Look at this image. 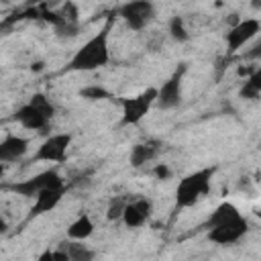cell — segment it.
Instances as JSON below:
<instances>
[{"mask_svg": "<svg viewBox=\"0 0 261 261\" xmlns=\"http://www.w3.org/2000/svg\"><path fill=\"white\" fill-rule=\"evenodd\" d=\"M184 73H186V65H179L167 77V82H163L161 88H157L155 106L159 110H171V108L179 106V102H181V80H184Z\"/></svg>", "mask_w": 261, "mask_h": 261, "instance_id": "5b68a950", "label": "cell"}, {"mask_svg": "<svg viewBox=\"0 0 261 261\" xmlns=\"http://www.w3.org/2000/svg\"><path fill=\"white\" fill-rule=\"evenodd\" d=\"M214 171H216V167H204V169H198V171L186 175L175 188V204H177V208L194 206L204 194H208Z\"/></svg>", "mask_w": 261, "mask_h": 261, "instance_id": "7a4b0ae2", "label": "cell"}, {"mask_svg": "<svg viewBox=\"0 0 261 261\" xmlns=\"http://www.w3.org/2000/svg\"><path fill=\"white\" fill-rule=\"evenodd\" d=\"M261 29V22L257 18H245L241 22H237L228 33H226V47H228V53H234L239 51L245 43H249L253 37H257Z\"/></svg>", "mask_w": 261, "mask_h": 261, "instance_id": "9c48e42d", "label": "cell"}, {"mask_svg": "<svg viewBox=\"0 0 261 261\" xmlns=\"http://www.w3.org/2000/svg\"><path fill=\"white\" fill-rule=\"evenodd\" d=\"M92 232H94V222H92V218H90L88 214L77 216V218L69 224V228H67L69 241H86Z\"/></svg>", "mask_w": 261, "mask_h": 261, "instance_id": "2e32d148", "label": "cell"}, {"mask_svg": "<svg viewBox=\"0 0 261 261\" xmlns=\"http://www.w3.org/2000/svg\"><path fill=\"white\" fill-rule=\"evenodd\" d=\"M108 33H110V24H106L100 33H96L92 39H88L82 45V49L75 51V55L67 63V69L69 71H94V69L104 67L110 61Z\"/></svg>", "mask_w": 261, "mask_h": 261, "instance_id": "6da1fadb", "label": "cell"}, {"mask_svg": "<svg viewBox=\"0 0 261 261\" xmlns=\"http://www.w3.org/2000/svg\"><path fill=\"white\" fill-rule=\"evenodd\" d=\"M169 33H171V37L175 39V41H179V43H184V41H188V29H186V22H184V18L181 16H173L171 20H169Z\"/></svg>", "mask_w": 261, "mask_h": 261, "instance_id": "ffe728a7", "label": "cell"}, {"mask_svg": "<svg viewBox=\"0 0 261 261\" xmlns=\"http://www.w3.org/2000/svg\"><path fill=\"white\" fill-rule=\"evenodd\" d=\"M2 175H4V165L0 163V177H2Z\"/></svg>", "mask_w": 261, "mask_h": 261, "instance_id": "484cf974", "label": "cell"}, {"mask_svg": "<svg viewBox=\"0 0 261 261\" xmlns=\"http://www.w3.org/2000/svg\"><path fill=\"white\" fill-rule=\"evenodd\" d=\"M151 212H153L151 200H147V198L133 200V202H128V204L124 206L122 222H124V226H128V228H139V226H143V224L149 220Z\"/></svg>", "mask_w": 261, "mask_h": 261, "instance_id": "30bf717a", "label": "cell"}, {"mask_svg": "<svg viewBox=\"0 0 261 261\" xmlns=\"http://www.w3.org/2000/svg\"><path fill=\"white\" fill-rule=\"evenodd\" d=\"M10 190L20 194V196H24V198H33L43 190H63V179L55 169H47V171L37 173L35 177H29L24 181L12 184Z\"/></svg>", "mask_w": 261, "mask_h": 261, "instance_id": "277c9868", "label": "cell"}, {"mask_svg": "<svg viewBox=\"0 0 261 261\" xmlns=\"http://www.w3.org/2000/svg\"><path fill=\"white\" fill-rule=\"evenodd\" d=\"M118 14L124 18L126 27L133 31H141L145 29L153 16H155V6L147 0H135V2H126L118 8Z\"/></svg>", "mask_w": 261, "mask_h": 261, "instance_id": "8992f818", "label": "cell"}, {"mask_svg": "<svg viewBox=\"0 0 261 261\" xmlns=\"http://www.w3.org/2000/svg\"><path fill=\"white\" fill-rule=\"evenodd\" d=\"M259 94H261V69H255V71L247 77L245 86L241 88V98L257 100V98H259Z\"/></svg>", "mask_w": 261, "mask_h": 261, "instance_id": "ac0fdd59", "label": "cell"}, {"mask_svg": "<svg viewBox=\"0 0 261 261\" xmlns=\"http://www.w3.org/2000/svg\"><path fill=\"white\" fill-rule=\"evenodd\" d=\"M80 96L86 100H106V98H110V92L104 90L102 86H86L80 90Z\"/></svg>", "mask_w": 261, "mask_h": 261, "instance_id": "44dd1931", "label": "cell"}, {"mask_svg": "<svg viewBox=\"0 0 261 261\" xmlns=\"http://www.w3.org/2000/svg\"><path fill=\"white\" fill-rule=\"evenodd\" d=\"M157 151L159 149H157L155 143H139V145H135L133 151H130V165L133 167H143L145 163L155 159Z\"/></svg>", "mask_w": 261, "mask_h": 261, "instance_id": "e0dca14e", "label": "cell"}, {"mask_svg": "<svg viewBox=\"0 0 261 261\" xmlns=\"http://www.w3.org/2000/svg\"><path fill=\"white\" fill-rule=\"evenodd\" d=\"M37 261H67V255L61 251V249H55V251H43L39 255Z\"/></svg>", "mask_w": 261, "mask_h": 261, "instance_id": "603a6c76", "label": "cell"}, {"mask_svg": "<svg viewBox=\"0 0 261 261\" xmlns=\"http://www.w3.org/2000/svg\"><path fill=\"white\" fill-rule=\"evenodd\" d=\"M4 230H6V222L0 218V232H4Z\"/></svg>", "mask_w": 261, "mask_h": 261, "instance_id": "d4e9b609", "label": "cell"}, {"mask_svg": "<svg viewBox=\"0 0 261 261\" xmlns=\"http://www.w3.org/2000/svg\"><path fill=\"white\" fill-rule=\"evenodd\" d=\"M61 196H63V190H43V192H39L35 196V206L31 208V216L53 210L61 202Z\"/></svg>", "mask_w": 261, "mask_h": 261, "instance_id": "4fadbf2b", "label": "cell"}, {"mask_svg": "<svg viewBox=\"0 0 261 261\" xmlns=\"http://www.w3.org/2000/svg\"><path fill=\"white\" fill-rule=\"evenodd\" d=\"M247 230H249L247 218L237 216V218H232L228 222H222V224L210 228L208 230V239L214 241V243H218V245H232V243L241 241L247 234Z\"/></svg>", "mask_w": 261, "mask_h": 261, "instance_id": "ba28073f", "label": "cell"}, {"mask_svg": "<svg viewBox=\"0 0 261 261\" xmlns=\"http://www.w3.org/2000/svg\"><path fill=\"white\" fill-rule=\"evenodd\" d=\"M153 173H155L159 179H169V175H171V169H169L165 163H159V165H155Z\"/></svg>", "mask_w": 261, "mask_h": 261, "instance_id": "cb8c5ba5", "label": "cell"}, {"mask_svg": "<svg viewBox=\"0 0 261 261\" xmlns=\"http://www.w3.org/2000/svg\"><path fill=\"white\" fill-rule=\"evenodd\" d=\"M29 104H31V106H35L39 112H43L49 120H51V116L55 114V106L49 102V98H47L45 94H33V98L29 100Z\"/></svg>", "mask_w": 261, "mask_h": 261, "instance_id": "d6986e66", "label": "cell"}, {"mask_svg": "<svg viewBox=\"0 0 261 261\" xmlns=\"http://www.w3.org/2000/svg\"><path fill=\"white\" fill-rule=\"evenodd\" d=\"M71 145V137L67 133H59V135H51L49 139H45L37 153H35V161H65L67 157V149Z\"/></svg>", "mask_w": 261, "mask_h": 261, "instance_id": "52a82bcc", "label": "cell"}, {"mask_svg": "<svg viewBox=\"0 0 261 261\" xmlns=\"http://www.w3.org/2000/svg\"><path fill=\"white\" fill-rule=\"evenodd\" d=\"M237 216H241V212L237 210V206L230 204V202H222V204L208 216V220H206V228L210 230V228H214V226H218V224H222V222H228V220L237 218Z\"/></svg>", "mask_w": 261, "mask_h": 261, "instance_id": "9a60e30c", "label": "cell"}, {"mask_svg": "<svg viewBox=\"0 0 261 261\" xmlns=\"http://www.w3.org/2000/svg\"><path fill=\"white\" fill-rule=\"evenodd\" d=\"M29 149V141L22 139V137H16V135H6L2 141H0V163H10V161H16L20 159Z\"/></svg>", "mask_w": 261, "mask_h": 261, "instance_id": "8fae6325", "label": "cell"}, {"mask_svg": "<svg viewBox=\"0 0 261 261\" xmlns=\"http://www.w3.org/2000/svg\"><path fill=\"white\" fill-rule=\"evenodd\" d=\"M57 249H61L67 255V261H94L96 259V253L82 241H67V243H61Z\"/></svg>", "mask_w": 261, "mask_h": 261, "instance_id": "5bb4252c", "label": "cell"}, {"mask_svg": "<svg viewBox=\"0 0 261 261\" xmlns=\"http://www.w3.org/2000/svg\"><path fill=\"white\" fill-rule=\"evenodd\" d=\"M126 204H128V202H126L124 198L112 200L110 206H108V210H106V218H108V220H118V218H122V212H124V206H126Z\"/></svg>", "mask_w": 261, "mask_h": 261, "instance_id": "7402d4cb", "label": "cell"}, {"mask_svg": "<svg viewBox=\"0 0 261 261\" xmlns=\"http://www.w3.org/2000/svg\"><path fill=\"white\" fill-rule=\"evenodd\" d=\"M14 118H16L24 128H29V130H41V128H45V126L49 124V118H47L43 112H39L35 106H31L29 102L16 110Z\"/></svg>", "mask_w": 261, "mask_h": 261, "instance_id": "7c38bea8", "label": "cell"}, {"mask_svg": "<svg viewBox=\"0 0 261 261\" xmlns=\"http://www.w3.org/2000/svg\"><path fill=\"white\" fill-rule=\"evenodd\" d=\"M155 98H157V88H147L145 92H141L137 96L122 98L120 100V104H122V118H120V122L124 126L139 124L147 116L151 106L155 104Z\"/></svg>", "mask_w": 261, "mask_h": 261, "instance_id": "3957f363", "label": "cell"}]
</instances>
